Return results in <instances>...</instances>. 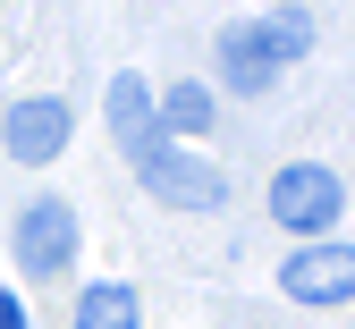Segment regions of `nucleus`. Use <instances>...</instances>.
<instances>
[{
  "label": "nucleus",
  "mask_w": 355,
  "mask_h": 329,
  "mask_svg": "<svg viewBox=\"0 0 355 329\" xmlns=\"http://www.w3.org/2000/svg\"><path fill=\"white\" fill-rule=\"evenodd\" d=\"M271 220L296 228V237H330V228L347 220V177L322 169V161H288L271 177Z\"/></svg>",
  "instance_id": "f257e3e1"
},
{
  "label": "nucleus",
  "mask_w": 355,
  "mask_h": 329,
  "mask_svg": "<svg viewBox=\"0 0 355 329\" xmlns=\"http://www.w3.org/2000/svg\"><path fill=\"white\" fill-rule=\"evenodd\" d=\"M136 177L153 186V195L169 203V211H211L220 195H229V177H220L203 152H187V144H169V135H161V144H144L136 152Z\"/></svg>",
  "instance_id": "f03ea898"
},
{
  "label": "nucleus",
  "mask_w": 355,
  "mask_h": 329,
  "mask_svg": "<svg viewBox=\"0 0 355 329\" xmlns=\"http://www.w3.org/2000/svg\"><path fill=\"white\" fill-rule=\"evenodd\" d=\"M9 254H17L26 278H60L76 262V211H68V195H34L17 211V228H9Z\"/></svg>",
  "instance_id": "7ed1b4c3"
},
{
  "label": "nucleus",
  "mask_w": 355,
  "mask_h": 329,
  "mask_svg": "<svg viewBox=\"0 0 355 329\" xmlns=\"http://www.w3.org/2000/svg\"><path fill=\"white\" fill-rule=\"evenodd\" d=\"M68 102L60 93H34V102H17L9 118H0V152H9L17 169H51L60 152H68Z\"/></svg>",
  "instance_id": "20e7f679"
},
{
  "label": "nucleus",
  "mask_w": 355,
  "mask_h": 329,
  "mask_svg": "<svg viewBox=\"0 0 355 329\" xmlns=\"http://www.w3.org/2000/svg\"><path fill=\"white\" fill-rule=\"evenodd\" d=\"M220 85H229V93H245V102H262V93H271L279 85V42L271 34H262V17H237V26H220Z\"/></svg>",
  "instance_id": "39448f33"
},
{
  "label": "nucleus",
  "mask_w": 355,
  "mask_h": 329,
  "mask_svg": "<svg viewBox=\"0 0 355 329\" xmlns=\"http://www.w3.org/2000/svg\"><path fill=\"white\" fill-rule=\"evenodd\" d=\"M279 287H288V304H347L355 296V254H347V237L338 245H296L288 262H279Z\"/></svg>",
  "instance_id": "423d86ee"
},
{
  "label": "nucleus",
  "mask_w": 355,
  "mask_h": 329,
  "mask_svg": "<svg viewBox=\"0 0 355 329\" xmlns=\"http://www.w3.org/2000/svg\"><path fill=\"white\" fill-rule=\"evenodd\" d=\"M110 135H119L127 161H136L144 144H161V118H153V85L144 76H110Z\"/></svg>",
  "instance_id": "0eeeda50"
},
{
  "label": "nucleus",
  "mask_w": 355,
  "mask_h": 329,
  "mask_svg": "<svg viewBox=\"0 0 355 329\" xmlns=\"http://www.w3.org/2000/svg\"><path fill=\"white\" fill-rule=\"evenodd\" d=\"M211 110H220V102H211V85H195V76H187V85H169V93H153V118H161L169 144H195V135L211 127Z\"/></svg>",
  "instance_id": "6e6552de"
},
{
  "label": "nucleus",
  "mask_w": 355,
  "mask_h": 329,
  "mask_svg": "<svg viewBox=\"0 0 355 329\" xmlns=\"http://www.w3.org/2000/svg\"><path fill=\"white\" fill-rule=\"evenodd\" d=\"M76 329H144V304L127 278H94V287L76 296Z\"/></svg>",
  "instance_id": "1a4fd4ad"
},
{
  "label": "nucleus",
  "mask_w": 355,
  "mask_h": 329,
  "mask_svg": "<svg viewBox=\"0 0 355 329\" xmlns=\"http://www.w3.org/2000/svg\"><path fill=\"white\" fill-rule=\"evenodd\" d=\"M262 34L279 42V60H304V51H313V17H304V9H271Z\"/></svg>",
  "instance_id": "9d476101"
},
{
  "label": "nucleus",
  "mask_w": 355,
  "mask_h": 329,
  "mask_svg": "<svg viewBox=\"0 0 355 329\" xmlns=\"http://www.w3.org/2000/svg\"><path fill=\"white\" fill-rule=\"evenodd\" d=\"M0 329H26V304L17 296H0Z\"/></svg>",
  "instance_id": "9b49d317"
}]
</instances>
